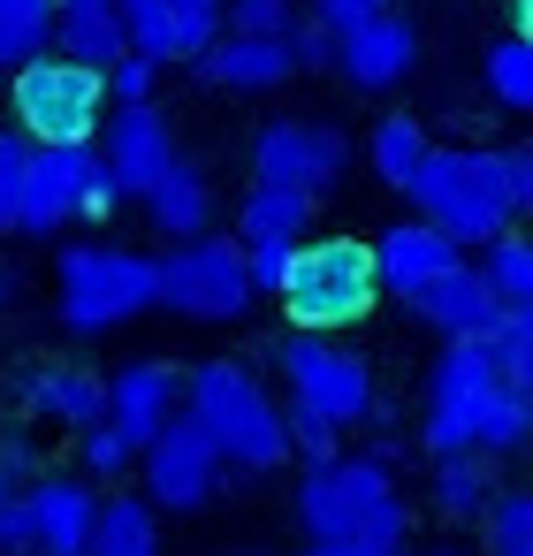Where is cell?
Segmentation results:
<instances>
[{
	"label": "cell",
	"instance_id": "6da1fadb",
	"mask_svg": "<svg viewBox=\"0 0 533 556\" xmlns=\"http://www.w3.org/2000/svg\"><path fill=\"white\" fill-rule=\"evenodd\" d=\"M183 419L214 442L221 472H282L290 465V434H282V404L259 389V374L244 358H199L183 374Z\"/></svg>",
	"mask_w": 533,
	"mask_h": 556
},
{
	"label": "cell",
	"instance_id": "7a4b0ae2",
	"mask_svg": "<svg viewBox=\"0 0 533 556\" xmlns=\"http://www.w3.org/2000/svg\"><path fill=\"white\" fill-rule=\"evenodd\" d=\"M411 206H419V222H427L449 252H465V244L487 252V244L510 237V222H518L495 153H472V146H457V153H427L419 176H411Z\"/></svg>",
	"mask_w": 533,
	"mask_h": 556
},
{
	"label": "cell",
	"instance_id": "3957f363",
	"mask_svg": "<svg viewBox=\"0 0 533 556\" xmlns=\"http://www.w3.org/2000/svg\"><path fill=\"white\" fill-rule=\"evenodd\" d=\"M153 290H161V260L123 252V244H69L54 267V305L69 336L130 328L138 313H153Z\"/></svg>",
	"mask_w": 533,
	"mask_h": 556
},
{
	"label": "cell",
	"instance_id": "277c9868",
	"mask_svg": "<svg viewBox=\"0 0 533 556\" xmlns=\"http://www.w3.org/2000/svg\"><path fill=\"white\" fill-rule=\"evenodd\" d=\"M290 305V336H335V328H358L373 313V260H366V237H305L290 252V275L275 290Z\"/></svg>",
	"mask_w": 533,
	"mask_h": 556
},
{
	"label": "cell",
	"instance_id": "5b68a950",
	"mask_svg": "<svg viewBox=\"0 0 533 556\" xmlns=\"http://www.w3.org/2000/svg\"><path fill=\"white\" fill-rule=\"evenodd\" d=\"M9 108H16V138L24 146H100V123H107V92L92 70H69V62H31L16 70L9 85Z\"/></svg>",
	"mask_w": 533,
	"mask_h": 556
},
{
	"label": "cell",
	"instance_id": "8992f818",
	"mask_svg": "<svg viewBox=\"0 0 533 556\" xmlns=\"http://www.w3.org/2000/svg\"><path fill=\"white\" fill-rule=\"evenodd\" d=\"M282 381H290V412L320 419L328 434H351L358 419H373V374L358 351L328 343V336H282L275 343Z\"/></svg>",
	"mask_w": 533,
	"mask_h": 556
},
{
	"label": "cell",
	"instance_id": "52a82bcc",
	"mask_svg": "<svg viewBox=\"0 0 533 556\" xmlns=\"http://www.w3.org/2000/svg\"><path fill=\"white\" fill-rule=\"evenodd\" d=\"M389 503H396V480L366 457H328V465H305L297 480V526L313 548H351Z\"/></svg>",
	"mask_w": 533,
	"mask_h": 556
},
{
	"label": "cell",
	"instance_id": "ba28073f",
	"mask_svg": "<svg viewBox=\"0 0 533 556\" xmlns=\"http://www.w3.org/2000/svg\"><path fill=\"white\" fill-rule=\"evenodd\" d=\"M495 396H503V381H495L480 336L442 343V358H434V374H427V419H419L427 457H465V450L480 442V419H487Z\"/></svg>",
	"mask_w": 533,
	"mask_h": 556
},
{
	"label": "cell",
	"instance_id": "9c48e42d",
	"mask_svg": "<svg viewBox=\"0 0 533 556\" xmlns=\"http://www.w3.org/2000/svg\"><path fill=\"white\" fill-rule=\"evenodd\" d=\"M351 168V138L335 123H305V115H275L259 138H252V184H275V191H297L320 206V191Z\"/></svg>",
	"mask_w": 533,
	"mask_h": 556
},
{
	"label": "cell",
	"instance_id": "30bf717a",
	"mask_svg": "<svg viewBox=\"0 0 533 556\" xmlns=\"http://www.w3.org/2000/svg\"><path fill=\"white\" fill-rule=\"evenodd\" d=\"M153 305L183 313V320H237L252 305V282H244V252L229 237H199V244H176L161 260V290Z\"/></svg>",
	"mask_w": 533,
	"mask_h": 556
},
{
	"label": "cell",
	"instance_id": "8fae6325",
	"mask_svg": "<svg viewBox=\"0 0 533 556\" xmlns=\"http://www.w3.org/2000/svg\"><path fill=\"white\" fill-rule=\"evenodd\" d=\"M138 472H145V510H199V503H214V488H221V457H214V442L176 412L145 450H138Z\"/></svg>",
	"mask_w": 533,
	"mask_h": 556
},
{
	"label": "cell",
	"instance_id": "7c38bea8",
	"mask_svg": "<svg viewBox=\"0 0 533 556\" xmlns=\"http://www.w3.org/2000/svg\"><path fill=\"white\" fill-rule=\"evenodd\" d=\"M100 176V153L92 146H31L24 161V199H16V229L24 237H54L77 222L85 191Z\"/></svg>",
	"mask_w": 533,
	"mask_h": 556
},
{
	"label": "cell",
	"instance_id": "4fadbf2b",
	"mask_svg": "<svg viewBox=\"0 0 533 556\" xmlns=\"http://www.w3.org/2000/svg\"><path fill=\"white\" fill-rule=\"evenodd\" d=\"M107 138L92 146L100 153V176L115 184V199H145L161 184V168L176 161V138L161 123V108H115V123H100Z\"/></svg>",
	"mask_w": 533,
	"mask_h": 556
},
{
	"label": "cell",
	"instance_id": "5bb4252c",
	"mask_svg": "<svg viewBox=\"0 0 533 556\" xmlns=\"http://www.w3.org/2000/svg\"><path fill=\"white\" fill-rule=\"evenodd\" d=\"M411 62H419V31L396 24L389 9H373V16H358L351 31H335V77H351L358 92H389V85H404Z\"/></svg>",
	"mask_w": 533,
	"mask_h": 556
},
{
	"label": "cell",
	"instance_id": "9a60e30c",
	"mask_svg": "<svg viewBox=\"0 0 533 556\" xmlns=\"http://www.w3.org/2000/svg\"><path fill=\"white\" fill-rule=\"evenodd\" d=\"M176 412H183V374H176L168 358H130V366L107 381V427H115L130 450H145Z\"/></svg>",
	"mask_w": 533,
	"mask_h": 556
},
{
	"label": "cell",
	"instance_id": "2e32d148",
	"mask_svg": "<svg viewBox=\"0 0 533 556\" xmlns=\"http://www.w3.org/2000/svg\"><path fill=\"white\" fill-rule=\"evenodd\" d=\"M115 16H123V47H130L138 62H153V70L199 62V54L221 39L214 16H183V9H168V0H115Z\"/></svg>",
	"mask_w": 533,
	"mask_h": 556
},
{
	"label": "cell",
	"instance_id": "e0dca14e",
	"mask_svg": "<svg viewBox=\"0 0 533 556\" xmlns=\"http://www.w3.org/2000/svg\"><path fill=\"white\" fill-rule=\"evenodd\" d=\"M366 260H373V290H389V298L411 305V298H419L427 282H442L465 252H449L427 222H389V229L366 244Z\"/></svg>",
	"mask_w": 533,
	"mask_h": 556
},
{
	"label": "cell",
	"instance_id": "ac0fdd59",
	"mask_svg": "<svg viewBox=\"0 0 533 556\" xmlns=\"http://www.w3.org/2000/svg\"><path fill=\"white\" fill-rule=\"evenodd\" d=\"M16 510H24L31 556H85V533H92L100 495H92L85 480H31V488L16 495Z\"/></svg>",
	"mask_w": 533,
	"mask_h": 556
},
{
	"label": "cell",
	"instance_id": "d6986e66",
	"mask_svg": "<svg viewBox=\"0 0 533 556\" xmlns=\"http://www.w3.org/2000/svg\"><path fill=\"white\" fill-rule=\"evenodd\" d=\"M24 412L47 419V427H77V434H92V427L107 419V374L54 358V366L24 374Z\"/></svg>",
	"mask_w": 533,
	"mask_h": 556
},
{
	"label": "cell",
	"instance_id": "ffe728a7",
	"mask_svg": "<svg viewBox=\"0 0 533 556\" xmlns=\"http://www.w3.org/2000/svg\"><path fill=\"white\" fill-rule=\"evenodd\" d=\"M54 62L69 70H92L107 77L130 47H123V16H115V0H54V39H47Z\"/></svg>",
	"mask_w": 533,
	"mask_h": 556
},
{
	"label": "cell",
	"instance_id": "44dd1931",
	"mask_svg": "<svg viewBox=\"0 0 533 556\" xmlns=\"http://www.w3.org/2000/svg\"><path fill=\"white\" fill-rule=\"evenodd\" d=\"M191 70L206 85H229V92H282L297 77L290 70V39H214Z\"/></svg>",
	"mask_w": 533,
	"mask_h": 556
},
{
	"label": "cell",
	"instance_id": "7402d4cb",
	"mask_svg": "<svg viewBox=\"0 0 533 556\" xmlns=\"http://www.w3.org/2000/svg\"><path fill=\"white\" fill-rule=\"evenodd\" d=\"M313 237V199L297 191H275V184H252L244 206H237V252H297Z\"/></svg>",
	"mask_w": 533,
	"mask_h": 556
},
{
	"label": "cell",
	"instance_id": "603a6c76",
	"mask_svg": "<svg viewBox=\"0 0 533 556\" xmlns=\"http://www.w3.org/2000/svg\"><path fill=\"white\" fill-rule=\"evenodd\" d=\"M411 313H419L427 328H442L449 343H465V336H487V328L503 320V305L487 298V282H480V275H472L465 260H457V267H449L442 282H427V290L411 298Z\"/></svg>",
	"mask_w": 533,
	"mask_h": 556
},
{
	"label": "cell",
	"instance_id": "cb8c5ba5",
	"mask_svg": "<svg viewBox=\"0 0 533 556\" xmlns=\"http://www.w3.org/2000/svg\"><path fill=\"white\" fill-rule=\"evenodd\" d=\"M145 222L168 237V244H199L206 237V222H214V191H206V176L176 153L168 168H161V184L145 191Z\"/></svg>",
	"mask_w": 533,
	"mask_h": 556
},
{
	"label": "cell",
	"instance_id": "d4e9b609",
	"mask_svg": "<svg viewBox=\"0 0 533 556\" xmlns=\"http://www.w3.org/2000/svg\"><path fill=\"white\" fill-rule=\"evenodd\" d=\"M495 495H503L495 457H480V450H465V457H434V510H442V518H480Z\"/></svg>",
	"mask_w": 533,
	"mask_h": 556
},
{
	"label": "cell",
	"instance_id": "484cf974",
	"mask_svg": "<svg viewBox=\"0 0 533 556\" xmlns=\"http://www.w3.org/2000/svg\"><path fill=\"white\" fill-rule=\"evenodd\" d=\"M85 556H161V526L138 495H107L92 510V533H85Z\"/></svg>",
	"mask_w": 533,
	"mask_h": 556
},
{
	"label": "cell",
	"instance_id": "4316f807",
	"mask_svg": "<svg viewBox=\"0 0 533 556\" xmlns=\"http://www.w3.org/2000/svg\"><path fill=\"white\" fill-rule=\"evenodd\" d=\"M427 153H434V146H427V130H419L411 115H381L373 138H366V161H373V176H381L389 191H411V176H419Z\"/></svg>",
	"mask_w": 533,
	"mask_h": 556
},
{
	"label": "cell",
	"instance_id": "83f0119b",
	"mask_svg": "<svg viewBox=\"0 0 533 556\" xmlns=\"http://www.w3.org/2000/svg\"><path fill=\"white\" fill-rule=\"evenodd\" d=\"M47 39H54V0H0V70L47 62Z\"/></svg>",
	"mask_w": 533,
	"mask_h": 556
},
{
	"label": "cell",
	"instance_id": "f1b7e54d",
	"mask_svg": "<svg viewBox=\"0 0 533 556\" xmlns=\"http://www.w3.org/2000/svg\"><path fill=\"white\" fill-rule=\"evenodd\" d=\"M480 282H487V298L503 305V313H533V252H525V237L510 229V237H495L487 244V260L472 267Z\"/></svg>",
	"mask_w": 533,
	"mask_h": 556
},
{
	"label": "cell",
	"instance_id": "f546056e",
	"mask_svg": "<svg viewBox=\"0 0 533 556\" xmlns=\"http://www.w3.org/2000/svg\"><path fill=\"white\" fill-rule=\"evenodd\" d=\"M487 92H495V108H510V115L533 108V39H525V31H510V39L487 47Z\"/></svg>",
	"mask_w": 533,
	"mask_h": 556
},
{
	"label": "cell",
	"instance_id": "4dcf8cb0",
	"mask_svg": "<svg viewBox=\"0 0 533 556\" xmlns=\"http://www.w3.org/2000/svg\"><path fill=\"white\" fill-rule=\"evenodd\" d=\"M480 351H487V366H495L503 389H533V313H503L480 336Z\"/></svg>",
	"mask_w": 533,
	"mask_h": 556
},
{
	"label": "cell",
	"instance_id": "1f68e13d",
	"mask_svg": "<svg viewBox=\"0 0 533 556\" xmlns=\"http://www.w3.org/2000/svg\"><path fill=\"white\" fill-rule=\"evenodd\" d=\"M480 526H487V556H533V495L525 488H503L480 510Z\"/></svg>",
	"mask_w": 533,
	"mask_h": 556
},
{
	"label": "cell",
	"instance_id": "d6a6232c",
	"mask_svg": "<svg viewBox=\"0 0 533 556\" xmlns=\"http://www.w3.org/2000/svg\"><path fill=\"white\" fill-rule=\"evenodd\" d=\"M221 39H290L297 31V9L290 0H221Z\"/></svg>",
	"mask_w": 533,
	"mask_h": 556
},
{
	"label": "cell",
	"instance_id": "836d02e7",
	"mask_svg": "<svg viewBox=\"0 0 533 556\" xmlns=\"http://www.w3.org/2000/svg\"><path fill=\"white\" fill-rule=\"evenodd\" d=\"M525 427H533V389H503L495 404H487V419H480V457H510L518 442H525Z\"/></svg>",
	"mask_w": 533,
	"mask_h": 556
},
{
	"label": "cell",
	"instance_id": "e575fe53",
	"mask_svg": "<svg viewBox=\"0 0 533 556\" xmlns=\"http://www.w3.org/2000/svg\"><path fill=\"white\" fill-rule=\"evenodd\" d=\"M77 465H85V488H92V480H123V472L138 465V450H130V442L100 419V427L85 434V457H77Z\"/></svg>",
	"mask_w": 533,
	"mask_h": 556
},
{
	"label": "cell",
	"instance_id": "d590c367",
	"mask_svg": "<svg viewBox=\"0 0 533 556\" xmlns=\"http://www.w3.org/2000/svg\"><path fill=\"white\" fill-rule=\"evenodd\" d=\"M153 85H161V70H153V62H138V54H123V62L100 77V92H107L115 108H153Z\"/></svg>",
	"mask_w": 533,
	"mask_h": 556
},
{
	"label": "cell",
	"instance_id": "8d00e7d4",
	"mask_svg": "<svg viewBox=\"0 0 533 556\" xmlns=\"http://www.w3.org/2000/svg\"><path fill=\"white\" fill-rule=\"evenodd\" d=\"M24 161H31V146H24L16 130H0V237L16 229V199H24Z\"/></svg>",
	"mask_w": 533,
	"mask_h": 556
},
{
	"label": "cell",
	"instance_id": "74e56055",
	"mask_svg": "<svg viewBox=\"0 0 533 556\" xmlns=\"http://www.w3.org/2000/svg\"><path fill=\"white\" fill-rule=\"evenodd\" d=\"M31 480H39V450L24 434H0V503H16Z\"/></svg>",
	"mask_w": 533,
	"mask_h": 556
},
{
	"label": "cell",
	"instance_id": "f35d334b",
	"mask_svg": "<svg viewBox=\"0 0 533 556\" xmlns=\"http://www.w3.org/2000/svg\"><path fill=\"white\" fill-rule=\"evenodd\" d=\"M290 70H335V31L297 24V31H290Z\"/></svg>",
	"mask_w": 533,
	"mask_h": 556
},
{
	"label": "cell",
	"instance_id": "ab89813d",
	"mask_svg": "<svg viewBox=\"0 0 533 556\" xmlns=\"http://www.w3.org/2000/svg\"><path fill=\"white\" fill-rule=\"evenodd\" d=\"M495 168H503V191H510V206L525 214V206H533V146H503V153H495Z\"/></svg>",
	"mask_w": 533,
	"mask_h": 556
},
{
	"label": "cell",
	"instance_id": "60d3db41",
	"mask_svg": "<svg viewBox=\"0 0 533 556\" xmlns=\"http://www.w3.org/2000/svg\"><path fill=\"white\" fill-rule=\"evenodd\" d=\"M115 206H123V199H115V184H107V176H92V191H85V206H77V222H107Z\"/></svg>",
	"mask_w": 533,
	"mask_h": 556
},
{
	"label": "cell",
	"instance_id": "b9f144b4",
	"mask_svg": "<svg viewBox=\"0 0 533 556\" xmlns=\"http://www.w3.org/2000/svg\"><path fill=\"white\" fill-rule=\"evenodd\" d=\"M16 298H24V275H16V267H0V313H16Z\"/></svg>",
	"mask_w": 533,
	"mask_h": 556
},
{
	"label": "cell",
	"instance_id": "7bdbcfd3",
	"mask_svg": "<svg viewBox=\"0 0 533 556\" xmlns=\"http://www.w3.org/2000/svg\"><path fill=\"white\" fill-rule=\"evenodd\" d=\"M168 9H183V16H221V0H168Z\"/></svg>",
	"mask_w": 533,
	"mask_h": 556
},
{
	"label": "cell",
	"instance_id": "ee69618b",
	"mask_svg": "<svg viewBox=\"0 0 533 556\" xmlns=\"http://www.w3.org/2000/svg\"><path fill=\"white\" fill-rule=\"evenodd\" d=\"M237 556H267V548H237Z\"/></svg>",
	"mask_w": 533,
	"mask_h": 556
},
{
	"label": "cell",
	"instance_id": "f6af8a7d",
	"mask_svg": "<svg viewBox=\"0 0 533 556\" xmlns=\"http://www.w3.org/2000/svg\"><path fill=\"white\" fill-rule=\"evenodd\" d=\"M305 556H335V548H305Z\"/></svg>",
	"mask_w": 533,
	"mask_h": 556
},
{
	"label": "cell",
	"instance_id": "bcb514c9",
	"mask_svg": "<svg viewBox=\"0 0 533 556\" xmlns=\"http://www.w3.org/2000/svg\"><path fill=\"white\" fill-rule=\"evenodd\" d=\"M366 9H389V0H366Z\"/></svg>",
	"mask_w": 533,
	"mask_h": 556
},
{
	"label": "cell",
	"instance_id": "7dc6e473",
	"mask_svg": "<svg viewBox=\"0 0 533 556\" xmlns=\"http://www.w3.org/2000/svg\"><path fill=\"white\" fill-rule=\"evenodd\" d=\"M518 24H525V0H518Z\"/></svg>",
	"mask_w": 533,
	"mask_h": 556
},
{
	"label": "cell",
	"instance_id": "c3c4849f",
	"mask_svg": "<svg viewBox=\"0 0 533 556\" xmlns=\"http://www.w3.org/2000/svg\"><path fill=\"white\" fill-rule=\"evenodd\" d=\"M434 556H457V548H434Z\"/></svg>",
	"mask_w": 533,
	"mask_h": 556
}]
</instances>
